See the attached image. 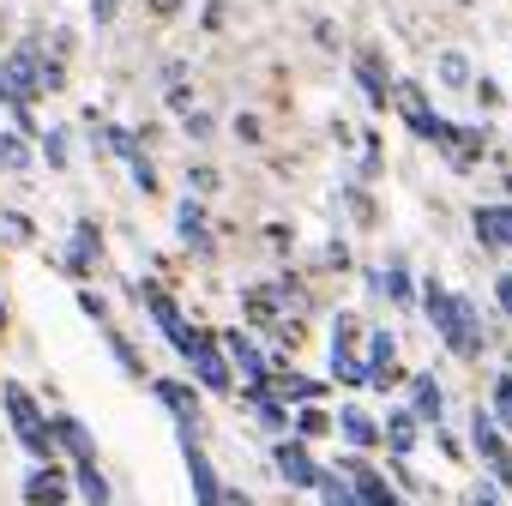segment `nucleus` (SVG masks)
Here are the masks:
<instances>
[{"label": "nucleus", "instance_id": "f257e3e1", "mask_svg": "<svg viewBox=\"0 0 512 506\" xmlns=\"http://www.w3.org/2000/svg\"><path fill=\"white\" fill-rule=\"evenodd\" d=\"M0 404H7V422H13V440L37 458V464H55V434H49V416H43V404L19 386V380H7L0 386Z\"/></svg>", "mask_w": 512, "mask_h": 506}, {"label": "nucleus", "instance_id": "f03ea898", "mask_svg": "<svg viewBox=\"0 0 512 506\" xmlns=\"http://www.w3.org/2000/svg\"><path fill=\"white\" fill-rule=\"evenodd\" d=\"M428 314H434V326L446 332V344L458 350V356H476V314H470V302H452V296H428Z\"/></svg>", "mask_w": 512, "mask_h": 506}, {"label": "nucleus", "instance_id": "7ed1b4c3", "mask_svg": "<svg viewBox=\"0 0 512 506\" xmlns=\"http://www.w3.org/2000/svg\"><path fill=\"white\" fill-rule=\"evenodd\" d=\"M73 500V476L61 464H37L25 476V506H67Z\"/></svg>", "mask_w": 512, "mask_h": 506}, {"label": "nucleus", "instance_id": "20e7f679", "mask_svg": "<svg viewBox=\"0 0 512 506\" xmlns=\"http://www.w3.org/2000/svg\"><path fill=\"white\" fill-rule=\"evenodd\" d=\"M187 476H193V494H199V506H229L223 500V482H217V470H211V458L187 440Z\"/></svg>", "mask_w": 512, "mask_h": 506}, {"label": "nucleus", "instance_id": "39448f33", "mask_svg": "<svg viewBox=\"0 0 512 506\" xmlns=\"http://www.w3.org/2000/svg\"><path fill=\"white\" fill-rule=\"evenodd\" d=\"M49 434H55V446H67L79 464H97V446H91V428L79 422V416H55L49 422Z\"/></svg>", "mask_w": 512, "mask_h": 506}, {"label": "nucleus", "instance_id": "423d86ee", "mask_svg": "<svg viewBox=\"0 0 512 506\" xmlns=\"http://www.w3.org/2000/svg\"><path fill=\"white\" fill-rule=\"evenodd\" d=\"M278 470H284V482H296V488H320V476H326V470L296 446V440H284V446H278Z\"/></svg>", "mask_w": 512, "mask_h": 506}, {"label": "nucleus", "instance_id": "0eeeda50", "mask_svg": "<svg viewBox=\"0 0 512 506\" xmlns=\"http://www.w3.org/2000/svg\"><path fill=\"white\" fill-rule=\"evenodd\" d=\"M187 362L199 368V380H205L211 392H223V386H229V368H223V356H217V344H211V338H193Z\"/></svg>", "mask_w": 512, "mask_h": 506}, {"label": "nucleus", "instance_id": "6e6552de", "mask_svg": "<svg viewBox=\"0 0 512 506\" xmlns=\"http://www.w3.org/2000/svg\"><path fill=\"white\" fill-rule=\"evenodd\" d=\"M476 446H482V458L494 464V476H500V482H512V458H506V446H500V434H494V422H488V416H476Z\"/></svg>", "mask_w": 512, "mask_h": 506}, {"label": "nucleus", "instance_id": "1a4fd4ad", "mask_svg": "<svg viewBox=\"0 0 512 506\" xmlns=\"http://www.w3.org/2000/svg\"><path fill=\"white\" fill-rule=\"evenodd\" d=\"M476 235H482V241H494V247H512V205L482 211V217H476Z\"/></svg>", "mask_w": 512, "mask_h": 506}, {"label": "nucleus", "instance_id": "9d476101", "mask_svg": "<svg viewBox=\"0 0 512 506\" xmlns=\"http://www.w3.org/2000/svg\"><path fill=\"white\" fill-rule=\"evenodd\" d=\"M73 488H79V500L109 506V482H103V470H97V464H79V470H73Z\"/></svg>", "mask_w": 512, "mask_h": 506}, {"label": "nucleus", "instance_id": "9b49d317", "mask_svg": "<svg viewBox=\"0 0 512 506\" xmlns=\"http://www.w3.org/2000/svg\"><path fill=\"white\" fill-rule=\"evenodd\" d=\"M229 356H235V368L253 380V392H260V380H266V368H260V350H253L247 338H229Z\"/></svg>", "mask_w": 512, "mask_h": 506}, {"label": "nucleus", "instance_id": "f8f14e48", "mask_svg": "<svg viewBox=\"0 0 512 506\" xmlns=\"http://www.w3.org/2000/svg\"><path fill=\"white\" fill-rule=\"evenodd\" d=\"M338 428H344V440H350V446H374V440H380V434H374V422H368L362 410H344V416H338Z\"/></svg>", "mask_w": 512, "mask_h": 506}, {"label": "nucleus", "instance_id": "ddd939ff", "mask_svg": "<svg viewBox=\"0 0 512 506\" xmlns=\"http://www.w3.org/2000/svg\"><path fill=\"white\" fill-rule=\"evenodd\" d=\"M356 500H362V506H398V494H392L380 476H368V470H362V494H356Z\"/></svg>", "mask_w": 512, "mask_h": 506}, {"label": "nucleus", "instance_id": "4468645a", "mask_svg": "<svg viewBox=\"0 0 512 506\" xmlns=\"http://www.w3.org/2000/svg\"><path fill=\"white\" fill-rule=\"evenodd\" d=\"M157 398H163V404H169L175 416H193V392H187V386H175V380H163V386H157Z\"/></svg>", "mask_w": 512, "mask_h": 506}, {"label": "nucleus", "instance_id": "2eb2a0df", "mask_svg": "<svg viewBox=\"0 0 512 506\" xmlns=\"http://www.w3.org/2000/svg\"><path fill=\"white\" fill-rule=\"evenodd\" d=\"M416 416H440V386L434 380H416Z\"/></svg>", "mask_w": 512, "mask_h": 506}, {"label": "nucleus", "instance_id": "dca6fc26", "mask_svg": "<svg viewBox=\"0 0 512 506\" xmlns=\"http://www.w3.org/2000/svg\"><path fill=\"white\" fill-rule=\"evenodd\" d=\"M410 440H416V422L410 416H392V452H410Z\"/></svg>", "mask_w": 512, "mask_h": 506}, {"label": "nucleus", "instance_id": "f3484780", "mask_svg": "<svg viewBox=\"0 0 512 506\" xmlns=\"http://www.w3.org/2000/svg\"><path fill=\"white\" fill-rule=\"evenodd\" d=\"M440 73H446V85H464L470 67H464V55H440Z\"/></svg>", "mask_w": 512, "mask_h": 506}, {"label": "nucleus", "instance_id": "a211bd4d", "mask_svg": "<svg viewBox=\"0 0 512 506\" xmlns=\"http://www.w3.org/2000/svg\"><path fill=\"white\" fill-rule=\"evenodd\" d=\"M494 398H500V422H512V380H500V392H494Z\"/></svg>", "mask_w": 512, "mask_h": 506}, {"label": "nucleus", "instance_id": "6ab92c4d", "mask_svg": "<svg viewBox=\"0 0 512 506\" xmlns=\"http://www.w3.org/2000/svg\"><path fill=\"white\" fill-rule=\"evenodd\" d=\"M500 302H506V308H512V278H500Z\"/></svg>", "mask_w": 512, "mask_h": 506}, {"label": "nucleus", "instance_id": "aec40b11", "mask_svg": "<svg viewBox=\"0 0 512 506\" xmlns=\"http://www.w3.org/2000/svg\"><path fill=\"white\" fill-rule=\"evenodd\" d=\"M0 326H7V302H0Z\"/></svg>", "mask_w": 512, "mask_h": 506}, {"label": "nucleus", "instance_id": "412c9836", "mask_svg": "<svg viewBox=\"0 0 512 506\" xmlns=\"http://www.w3.org/2000/svg\"><path fill=\"white\" fill-rule=\"evenodd\" d=\"M476 506H494V500H488V494H482V500H476Z\"/></svg>", "mask_w": 512, "mask_h": 506}]
</instances>
